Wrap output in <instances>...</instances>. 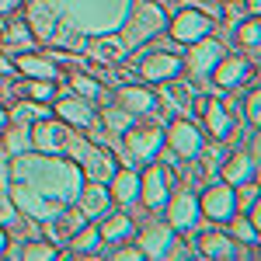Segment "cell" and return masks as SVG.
Returning <instances> with one entry per match:
<instances>
[{
	"label": "cell",
	"mask_w": 261,
	"mask_h": 261,
	"mask_svg": "<svg viewBox=\"0 0 261 261\" xmlns=\"http://www.w3.org/2000/svg\"><path fill=\"white\" fill-rule=\"evenodd\" d=\"M56 7L63 24H70L81 35H101V32H119L133 0H49Z\"/></svg>",
	"instance_id": "1"
},
{
	"label": "cell",
	"mask_w": 261,
	"mask_h": 261,
	"mask_svg": "<svg viewBox=\"0 0 261 261\" xmlns=\"http://www.w3.org/2000/svg\"><path fill=\"white\" fill-rule=\"evenodd\" d=\"M188 112L199 115V125H202V133H205V140H213V143H233L237 140V115L223 105V98H213V94H199L195 91Z\"/></svg>",
	"instance_id": "2"
},
{
	"label": "cell",
	"mask_w": 261,
	"mask_h": 261,
	"mask_svg": "<svg viewBox=\"0 0 261 261\" xmlns=\"http://www.w3.org/2000/svg\"><path fill=\"white\" fill-rule=\"evenodd\" d=\"M66 157L81 167V174H84V181H105L115 174V167H119V157L112 153V150H105L101 143H94V140H87V136H73L70 140V146H66Z\"/></svg>",
	"instance_id": "3"
},
{
	"label": "cell",
	"mask_w": 261,
	"mask_h": 261,
	"mask_svg": "<svg viewBox=\"0 0 261 261\" xmlns=\"http://www.w3.org/2000/svg\"><path fill=\"white\" fill-rule=\"evenodd\" d=\"M164 28H167V11H164L157 0H146V4H133V11H129V18L122 24V42L133 49L136 42H150L157 39Z\"/></svg>",
	"instance_id": "4"
},
{
	"label": "cell",
	"mask_w": 261,
	"mask_h": 261,
	"mask_svg": "<svg viewBox=\"0 0 261 261\" xmlns=\"http://www.w3.org/2000/svg\"><path fill=\"white\" fill-rule=\"evenodd\" d=\"M122 146H125V157L136 164H150L161 157L164 150V125L153 122L150 115L143 122H133L125 133H122Z\"/></svg>",
	"instance_id": "5"
},
{
	"label": "cell",
	"mask_w": 261,
	"mask_h": 261,
	"mask_svg": "<svg viewBox=\"0 0 261 261\" xmlns=\"http://www.w3.org/2000/svg\"><path fill=\"white\" fill-rule=\"evenodd\" d=\"M164 146L178 157V161H195L199 150L205 146V133L195 119L188 115H171L164 125Z\"/></svg>",
	"instance_id": "6"
},
{
	"label": "cell",
	"mask_w": 261,
	"mask_h": 261,
	"mask_svg": "<svg viewBox=\"0 0 261 261\" xmlns=\"http://www.w3.org/2000/svg\"><path fill=\"white\" fill-rule=\"evenodd\" d=\"M195 258H213V261L258 258V244H254V247H244V244H237L223 226L209 223L205 230H199V237H195Z\"/></svg>",
	"instance_id": "7"
},
{
	"label": "cell",
	"mask_w": 261,
	"mask_h": 261,
	"mask_svg": "<svg viewBox=\"0 0 261 261\" xmlns=\"http://www.w3.org/2000/svg\"><path fill=\"white\" fill-rule=\"evenodd\" d=\"M174 185H178V181H174V171H171L164 161L143 164V171H140V205L150 209V213L164 209V202L171 199Z\"/></svg>",
	"instance_id": "8"
},
{
	"label": "cell",
	"mask_w": 261,
	"mask_h": 261,
	"mask_svg": "<svg viewBox=\"0 0 261 261\" xmlns=\"http://www.w3.org/2000/svg\"><path fill=\"white\" fill-rule=\"evenodd\" d=\"M164 32H167V39L178 42V45H192V42L213 35V18L205 11H199V7H192V4H181L178 11L171 14Z\"/></svg>",
	"instance_id": "9"
},
{
	"label": "cell",
	"mask_w": 261,
	"mask_h": 261,
	"mask_svg": "<svg viewBox=\"0 0 261 261\" xmlns=\"http://www.w3.org/2000/svg\"><path fill=\"white\" fill-rule=\"evenodd\" d=\"M223 53V42L216 39V35H205V39L192 42L188 45V53L181 56V73H188V81L192 84H205L209 81V73H213V66H216V60H220Z\"/></svg>",
	"instance_id": "10"
},
{
	"label": "cell",
	"mask_w": 261,
	"mask_h": 261,
	"mask_svg": "<svg viewBox=\"0 0 261 261\" xmlns=\"http://www.w3.org/2000/svg\"><path fill=\"white\" fill-rule=\"evenodd\" d=\"M199 213H202V220L223 226L237 213V192H233V185H226L223 178H216V181L209 178L205 188H202V195H199Z\"/></svg>",
	"instance_id": "11"
},
{
	"label": "cell",
	"mask_w": 261,
	"mask_h": 261,
	"mask_svg": "<svg viewBox=\"0 0 261 261\" xmlns=\"http://www.w3.org/2000/svg\"><path fill=\"white\" fill-rule=\"evenodd\" d=\"M28 136H32V150H39V153H66L77 129H70L56 115H45V119H35L28 125Z\"/></svg>",
	"instance_id": "12"
},
{
	"label": "cell",
	"mask_w": 261,
	"mask_h": 261,
	"mask_svg": "<svg viewBox=\"0 0 261 261\" xmlns=\"http://www.w3.org/2000/svg\"><path fill=\"white\" fill-rule=\"evenodd\" d=\"M53 115L63 119L70 129H77V133H91L94 125H98V108H94V101L81 98V94H73V91H66V94H56L53 98Z\"/></svg>",
	"instance_id": "13"
},
{
	"label": "cell",
	"mask_w": 261,
	"mask_h": 261,
	"mask_svg": "<svg viewBox=\"0 0 261 261\" xmlns=\"http://www.w3.org/2000/svg\"><path fill=\"white\" fill-rule=\"evenodd\" d=\"M164 220L174 233H192L195 226L202 223V213H199V195L192 188H174L171 199L164 202Z\"/></svg>",
	"instance_id": "14"
},
{
	"label": "cell",
	"mask_w": 261,
	"mask_h": 261,
	"mask_svg": "<svg viewBox=\"0 0 261 261\" xmlns=\"http://www.w3.org/2000/svg\"><path fill=\"white\" fill-rule=\"evenodd\" d=\"M254 70H258V66H254L251 60H244L241 53H223L220 60H216V66H213V73H209V84L220 87V91L247 87V84L258 77Z\"/></svg>",
	"instance_id": "15"
},
{
	"label": "cell",
	"mask_w": 261,
	"mask_h": 261,
	"mask_svg": "<svg viewBox=\"0 0 261 261\" xmlns=\"http://www.w3.org/2000/svg\"><path fill=\"white\" fill-rule=\"evenodd\" d=\"M178 73H181V53H171V49H150L136 63V77L143 84H164Z\"/></svg>",
	"instance_id": "16"
},
{
	"label": "cell",
	"mask_w": 261,
	"mask_h": 261,
	"mask_svg": "<svg viewBox=\"0 0 261 261\" xmlns=\"http://www.w3.org/2000/svg\"><path fill=\"white\" fill-rule=\"evenodd\" d=\"M84 223H87V216L81 213V205L77 202H63L53 216L42 220V230H45V241H53L56 247H66V241L81 230Z\"/></svg>",
	"instance_id": "17"
},
{
	"label": "cell",
	"mask_w": 261,
	"mask_h": 261,
	"mask_svg": "<svg viewBox=\"0 0 261 261\" xmlns=\"http://www.w3.org/2000/svg\"><path fill=\"white\" fill-rule=\"evenodd\" d=\"M115 105H122L133 119H146L161 112V98L150 84H119L115 87Z\"/></svg>",
	"instance_id": "18"
},
{
	"label": "cell",
	"mask_w": 261,
	"mask_h": 261,
	"mask_svg": "<svg viewBox=\"0 0 261 261\" xmlns=\"http://www.w3.org/2000/svg\"><path fill=\"white\" fill-rule=\"evenodd\" d=\"M81 53L91 63H101V66H115L129 56V45L122 42V35L115 32H101V35H87L81 45Z\"/></svg>",
	"instance_id": "19"
},
{
	"label": "cell",
	"mask_w": 261,
	"mask_h": 261,
	"mask_svg": "<svg viewBox=\"0 0 261 261\" xmlns=\"http://www.w3.org/2000/svg\"><path fill=\"white\" fill-rule=\"evenodd\" d=\"M216 178H223L226 185H233V188H237V185H247V181H258V157H254L251 150L237 146L233 153L223 157Z\"/></svg>",
	"instance_id": "20"
},
{
	"label": "cell",
	"mask_w": 261,
	"mask_h": 261,
	"mask_svg": "<svg viewBox=\"0 0 261 261\" xmlns=\"http://www.w3.org/2000/svg\"><path fill=\"white\" fill-rule=\"evenodd\" d=\"M133 241L140 244L143 258H164L171 241H174V230L167 226V220H146L143 226H136V237Z\"/></svg>",
	"instance_id": "21"
},
{
	"label": "cell",
	"mask_w": 261,
	"mask_h": 261,
	"mask_svg": "<svg viewBox=\"0 0 261 261\" xmlns=\"http://www.w3.org/2000/svg\"><path fill=\"white\" fill-rule=\"evenodd\" d=\"M105 188H108V195L119 209H133L140 202V171H133L129 164H119L115 174L105 181Z\"/></svg>",
	"instance_id": "22"
},
{
	"label": "cell",
	"mask_w": 261,
	"mask_h": 261,
	"mask_svg": "<svg viewBox=\"0 0 261 261\" xmlns=\"http://www.w3.org/2000/svg\"><path fill=\"white\" fill-rule=\"evenodd\" d=\"M24 21H28L32 35L42 42H53L56 28H60V14H56V7L49 0H28L24 4Z\"/></svg>",
	"instance_id": "23"
},
{
	"label": "cell",
	"mask_w": 261,
	"mask_h": 261,
	"mask_svg": "<svg viewBox=\"0 0 261 261\" xmlns=\"http://www.w3.org/2000/svg\"><path fill=\"white\" fill-rule=\"evenodd\" d=\"M161 87V112L164 108H171V115H185L188 108H192V98H195V84L188 81V77H171V81H164L157 84Z\"/></svg>",
	"instance_id": "24"
},
{
	"label": "cell",
	"mask_w": 261,
	"mask_h": 261,
	"mask_svg": "<svg viewBox=\"0 0 261 261\" xmlns=\"http://www.w3.org/2000/svg\"><path fill=\"white\" fill-rule=\"evenodd\" d=\"M77 205H81V213L87 216V220L98 223L101 216H108L112 209H115V202H112V195H108V188L101 185V181H84L81 192H77Z\"/></svg>",
	"instance_id": "25"
},
{
	"label": "cell",
	"mask_w": 261,
	"mask_h": 261,
	"mask_svg": "<svg viewBox=\"0 0 261 261\" xmlns=\"http://www.w3.org/2000/svg\"><path fill=\"white\" fill-rule=\"evenodd\" d=\"M35 35H32V28H28V21L24 18H11L0 24V49L7 53V56H18V53H32L35 49Z\"/></svg>",
	"instance_id": "26"
},
{
	"label": "cell",
	"mask_w": 261,
	"mask_h": 261,
	"mask_svg": "<svg viewBox=\"0 0 261 261\" xmlns=\"http://www.w3.org/2000/svg\"><path fill=\"white\" fill-rule=\"evenodd\" d=\"M77 254H84V258H101L105 254V244H101V233H98V223L87 220L66 241V247H60V258H77Z\"/></svg>",
	"instance_id": "27"
},
{
	"label": "cell",
	"mask_w": 261,
	"mask_h": 261,
	"mask_svg": "<svg viewBox=\"0 0 261 261\" xmlns=\"http://www.w3.org/2000/svg\"><path fill=\"white\" fill-rule=\"evenodd\" d=\"M98 233H101V244H105V247H119V244L136 237V220H133L129 213H115V209H112L108 216L98 220Z\"/></svg>",
	"instance_id": "28"
},
{
	"label": "cell",
	"mask_w": 261,
	"mask_h": 261,
	"mask_svg": "<svg viewBox=\"0 0 261 261\" xmlns=\"http://www.w3.org/2000/svg\"><path fill=\"white\" fill-rule=\"evenodd\" d=\"M14 60V70H18V77H28V81H60V66L49 60L45 53H18V56H11Z\"/></svg>",
	"instance_id": "29"
},
{
	"label": "cell",
	"mask_w": 261,
	"mask_h": 261,
	"mask_svg": "<svg viewBox=\"0 0 261 261\" xmlns=\"http://www.w3.org/2000/svg\"><path fill=\"white\" fill-rule=\"evenodd\" d=\"M233 42H237L244 53L251 56V63L258 66V49H261V18L258 14H247V18L233 28Z\"/></svg>",
	"instance_id": "30"
},
{
	"label": "cell",
	"mask_w": 261,
	"mask_h": 261,
	"mask_svg": "<svg viewBox=\"0 0 261 261\" xmlns=\"http://www.w3.org/2000/svg\"><path fill=\"white\" fill-rule=\"evenodd\" d=\"M24 150H32L28 125H21V122H7V125L0 129V153L18 157V153H24Z\"/></svg>",
	"instance_id": "31"
},
{
	"label": "cell",
	"mask_w": 261,
	"mask_h": 261,
	"mask_svg": "<svg viewBox=\"0 0 261 261\" xmlns=\"http://www.w3.org/2000/svg\"><path fill=\"white\" fill-rule=\"evenodd\" d=\"M223 226H226V233H230L237 244H244V247H254V244H261V230H258L251 220H247L244 213H233V216L223 223Z\"/></svg>",
	"instance_id": "32"
},
{
	"label": "cell",
	"mask_w": 261,
	"mask_h": 261,
	"mask_svg": "<svg viewBox=\"0 0 261 261\" xmlns=\"http://www.w3.org/2000/svg\"><path fill=\"white\" fill-rule=\"evenodd\" d=\"M66 87H70L73 94L87 98V101H101V98H105V84H101L94 73H87V70H77V73H70V77H66Z\"/></svg>",
	"instance_id": "33"
},
{
	"label": "cell",
	"mask_w": 261,
	"mask_h": 261,
	"mask_svg": "<svg viewBox=\"0 0 261 261\" xmlns=\"http://www.w3.org/2000/svg\"><path fill=\"white\" fill-rule=\"evenodd\" d=\"M98 122L105 125V129H108V133L122 136V133H125V129H129V125H133L136 119H133V115H129L122 105H115V101H112V105H105V108L98 112Z\"/></svg>",
	"instance_id": "34"
},
{
	"label": "cell",
	"mask_w": 261,
	"mask_h": 261,
	"mask_svg": "<svg viewBox=\"0 0 261 261\" xmlns=\"http://www.w3.org/2000/svg\"><path fill=\"white\" fill-rule=\"evenodd\" d=\"M21 94L28 101H39V105H53V98L60 94V81H28V77H24Z\"/></svg>",
	"instance_id": "35"
},
{
	"label": "cell",
	"mask_w": 261,
	"mask_h": 261,
	"mask_svg": "<svg viewBox=\"0 0 261 261\" xmlns=\"http://www.w3.org/2000/svg\"><path fill=\"white\" fill-rule=\"evenodd\" d=\"M241 108H244V119L251 129H261V91H258V77L251 81V91L241 94Z\"/></svg>",
	"instance_id": "36"
},
{
	"label": "cell",
	"mask_w": 261,
	"mask_h": 261,
	"mask_svg": "<svg viewBox=\"0 0 261 261\" xmlns=\"http://www.w3.org/2000/svg\"><path fill=\"white\" fill-rule=\"evenodd\" d=\"M21 258L24 261H39V258H60V247L45 237H32V241L21 244Z\"/></svg>",
	"instance_id": "37"
},
{
	"label": "cell",
	"mask_w": 261,
	"mask_h": 261,
	"mask_svg": "<svg viewBox=\"0 0 261 261\" xmlns=\"http://www.w3.org/2000/svg\"><path fill=\"white\" fill-rule=\"evenodd\" d=\"M112 258H119V261H143V251H140V244H136V241H125V244H119V247H112Z\"/></svg>",
	"instance_id": "38"
},
{
	"label": "cell",
	"mask_w": 261,
	"mask_h": 261,
	"mask_svg": "<svg viewBox=\"0 0 261 261\" xmlns=\"http://www.w3.org/2000/svg\"><path fill=\"white\" fill-rule=\"evenodd\" d=\"M18 220V209H14V202L7 192H0V226H11V223Z\"/></svg>",
	"instance_id": "39"
},
{
	"label": "cell",
	"mask_w": 261,
	"mask_h": 261,
	"mask_svg": "<svg viewBox=\"0 0 261 261\" xmlns=\"http://www.w3.org/2000/svg\"><path fill=\"white\" fill-rule=\"evenodd\" d=\"M21 7H24V0H0V18H7V14H18Z\"/></svg>",
	"instance_id": "40"
},
{
	"label": "cell",
	"mask_w": 261,
	"mask_h": 261,
	"mask_svg": "<svg viewBox=\"0 0 261 261\" xmlns=\"http://www.w3.org/2000/svg\"><path fill=\"white\" fill-rule=\"evenodd\" d=\"M14 73H18V70H14V60L0 49V77H14Z\"/></svg>",
	"instance_id": "41"
},
{
	"label": "cell",
	"mask_w": 261,
	"mask_h": 261,
	"mask_svg": "<svg viewBox=\"0 0 261 261\" xmlns=\"http://www.w3.org/2000/svg\"><path fill=\"white\" fill-rule=\"evenodd\" d=\"M7 244H11V233H7V226H0V258H4V251H7Z\"/></svg>",
	"instance_id": "42"
},
{
	"label": "cell",
	"mask_w": 261,
	"mask_h": 261,
	"mask_svg": "<svg viewBox=\"0 0 261 261\" xmlns=\"http://www.w3.org/2000/svg\"><path fill=\"white\" fill-rule=\"evenodd\" d=\"M244 7H247V14H258V11H261V0H244Z\"/></svg>",
	"instance_id": "43"
},
{
	"label": "cell",
	"mask_w": 261,
	"mask_h": 261,
	"mask_svg": "<svg viewBox=\"0 0 261 261\" xmlns=\"http://www.w3.org/2000/svg\"><path fill=\"white\" fill-rule=\"evenodd\" d=\"M4 125H7V108L0 105V129H4Z\"/></svg>",
	"instance_id": "44"
}]
</instances>
